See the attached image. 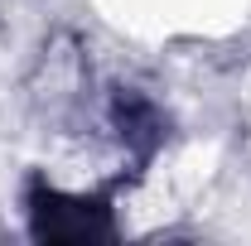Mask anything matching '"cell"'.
I'll list each match as a JSON object with an SVG mask.
<instances>
[{"mask_svg":"<svg viewBox=\"0 0 251 246\" xmlns=\"http://www.w3.org/2000/svg\"><path fill=\"white\" fill-rule=\"evenodd\" d=\"M34 232L39 237H53V242H92V237H106L111 222H106V208L97 203H77V198H58L53 188L34 193Z\"/></svg>","mask_w":251,"mask_h":246,"instance_id":"cell-1","label":"cell"}]
</instances>
